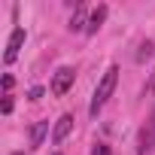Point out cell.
I'll list each match as a JSON object with an SVG mask.
<instances>
[{"label": "cell", "mask_w": 155, "mask_h": 155, "mask_svg": "<svg viewBox=\"0 0 155 155\" xmlns=\"http://www.w3.org/2000/svg\"><path fill=\"white\" fill-rule=\"evenodd\" d=\"M40 97H43V88L34 85V88H31V101H40Z\"/></svg>", "instance_id": "cell-12"}, {"label": "cell", "mask_w": 155, "mask_h": 155, "mask_svg": "<svg viewBox=\"0 0 155 155\" xmlns=\"http://www.w3.org/2000/svg\"><path fill=\"white\" fill-rule=\"evenodd\" d=\"M116 82H119V67L110 64L107 73H104V79L97 82V88H94V94H91V104H88V113H91V116H97V113L104 110V104H107L110 94L116 91Z\"/></svg>", "instance_id": "cell-1"}, {"label": "cell", "mask_w": 155, "mask_h": 155, "mask_svg": "<svg viewBox=\"0 0 155 155\" xmlns=\"http://www.w3.org/2000/svg\"><path fill=\"white\" fill-rule=\"evenodd\" d=\"M152 52H155V43H152V40H143V43H140V52H137V61H146Z\"/></svg>", "instance_id": "cell-9"}, {"label": "cell", "mask_w": 155, "mask_h": 155, "mask_svg": "<svg viewBox=\"0 0 155 155\" xmlns=\"http://www.w3.org/2000/svg\"><path fill=\"white\" fill-rule=\"evenodd\" d=\"M46 134H49V122H37V125L31 128V149H40Z\"/></svg>", "instance_id": "cell-7"}, {"label": "cell", "mask_w": 155, "mask_h": 155, "mask_svg": "<svg viewBox=\"0 0 155 155\" xmlns=\"http://www.w3.org/2000/svg\"><path fill=\"white\" fill-rule=\"evenodd\" d=\"M85 28H88V18H85V6L79 3L76 12H73V18H70V31H85Z\"/></svg>", "instance_id": "cell-8"}, {"label": "cell", "mask_w": 155, "mask_h": 155, "mask_svg": "<svg viewBox=\"0 0 155 155\" xmlns=\"http://www.w3.org/2000/svg\"><path fill=\"white\" fill-rule=\"evenodd\" d=\"M146 94H155V70H152V76H149V82H146Z\"/></svg>", "instance_id": "cell-11"}, {"label": "cell", "mask_w": 155, "mask_h": 155, "mask_svg": "<svg viewBox=\"0 0 155 155\" xmlns=\"http://www.w3.org/2000/svg\"><path fill=\"white\" fill-rule=\"evenodd\" d=\"M104 21H107V6H97V9L88 15V28H85V34H97Z\"/></svg>", "instance_id": "cell-6"}, {"label": "cell", "mask_w": 155, "mask_h": 155, "mask_svg": "<svg viewBox=\"0 0 155 155\" xmlns=\"http://www.w3.org/2000/svg\"><path fill=\"white\" fill-rule=\"evenodd\" d=\"M55 155H61V152H55Z\"/></svg>", "instance_id": "cell-14"}, {"label": "cell", "mask_w": 155, "mask_h": 155, "mask_svg": "<svg viewBox=\"0 0 155 155\" xmlns=\"http://www.w3.org/2000/svg\"><path fill=\"white\" fill-rule=\"evenodd\" d=\"M70 128H73V116H70V113H64V116L55 122V128H52V143H61V140L70 134Z\"/></svg>", "instance_id": "cell-5"}, {"label": "cell", "mask_w": 155, "mask_h": 155, "mask_svg": "<svg viewBox=\"0 0 155 155\" xmlns=\"http://www.w3.org/2000/svg\"><path fill=\"white\" fill-rule=\"evenodd\" d=\"M137 152H140V155L155 152V110L149 113V119H146V122H143V128H140V137H137Z\"/></svg>", "instance_id": "cell-2"}, {"label": "cell", "mask_w": 155, "mask_h": 155, "mask_svg": "<svg viewBox=\"0 0 155 155\" xmlns=\"http://www.w3.org/2000/svg\"><path fill=\"white\" fill-rule=\"evenodd\" d=\"M91 155H113V149H110L107 143H94V149H91Z\"/></svg>", "instance_id": "cell-10"}, {"label": "cell", "mask_w": 155, "mask_h": 155, "mask_svg": "<svg viewBox=\"0 0 155 155\" xmlns=\"http://www.w3.org/2000/svg\"><path fill=\"white\" fill-rule=\"evenodd\" d=\"M15 155H21V152H15Z\"/></svg>", "instance_id": "cell-15"}, {"label": "cell", "mask_w": 155, "mask_h": 155, "mask_svg": "<svg viewBox=\"0 0 155 155\" xmlns=\"http://www.w3.org/2000/svg\"><path fill=\"white\" fill-rule=\"evenodd\" d=\"M73 79H76V70H73V67H58V70H55V79H52V94H55V97L67 94V91L73 88Z\"/></svg>", "instance_id": "cell-3"}, {"label": "cell", "mask_w": 155, "mask_h": 155, "mask_svg": "<svg viewBox=\"0 0 155 155\" xmlns=\"http://www.w3.org/2000/svg\"><path fill=\"white\" fill-rule=\"evenodd\" d=\"M3 113H12V94L3 97Z\"/></svg>", "instance_id": "cell-13"}, {"label": "cell", "mask_w": 155, "mask_h": 155, "mask_svg": "<svg viewBox=\"0 0 155 155\" xmlns=\"http://www.w3.org/2000/svg\"><path fill=\"white\" fill-rule=\"evenodd\" d=\"M21 43H25V28H15V31L9 34V40H6V52H3V61H6V64H12V61L18 58Z\"/></svg>", "instance_id": "cell-4"}]
</instances>
